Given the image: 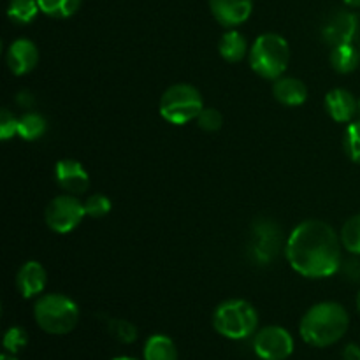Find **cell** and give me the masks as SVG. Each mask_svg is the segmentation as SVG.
<instances>
[{"instance_id": "cell-10", "label": "cell", "mask_w": 360, "mask_h": 360, "mask_svg": "<svg viewBox=\"0 0 360 360\" xmlns=\"http://www.w3.org/2000/svg\"><path fill=\"white\" fill-rule=\"evenodd\" d=\"M359 32V20L354 13L348 11H338L334 13L329 20L326 21L322 28L323 41L327 44L341 46V44H352Z\"/></svg>"}, {"instance_id": "cell-19", "label": "cell", "mask_w": 360, "mask_h": 360, "mask_svg": "<svg viewBox=\"0 0 360 360\" xmlns=\"http://www.w3.org/2000/svg\"><path fill=\"white\" fill-rule=\"evenodd\" d=\"M360 63V51L354 44L334 46L330 53V65L336 72L350 74L354 72Z\"/></svg>"}, {"instance_id": "cell-16", "label": "cell", "mask_w": 360, "mask_h": 360, "mask_svg": "<svg viewBox=\"0 0 360 360\" xmlns=\"http://www.w3.org/2000/svg\"><path fill=\"white\" fill-rule=\"evenodd\" d=\"M273 95L287 108L304 104L308 98V86L297 77H278L273 84Z\"/></svg>"}, {"instance_id": "cell-27", "label": "cell", "mask_w": 360, "mask_h": 360, "mask_svg": "<svg viewBox=\"0 0 360 360\" xmlns=\"http://www.w3.org/2000/svg\"><path fill=\"white\" fill-rule=\"evenodd\" d=\"M28 343V334L27 330L21 329V327H11L9 330L4 336V348H6L7 354L14 355L21 350V348L27 347Z\"/></svg>"}, {"instance_id": "cell-29", "label": "cell", "mask_w": 360, "mask_h": 360, "mask_svg": "<svg viewBox=\"0 0 360 360\" xmlns=\"http://www.w3.org/2000/svg\"><path fill=\"white\" fill-rule=\"evenodd\" d=\"M14 134H18V118L9 109L4 108L0 111V139L9 141Z\"/></svg>"}, {"instance_id": "cell-5", "label": "cell", "mask_w": 360, "mask_h": 360, "mask_svg": "<svg viewBox=\"0 0 360 360\" xmlns=\"http://www.w3.org/2000/svg\"><path fill=\"white\" fill-rule=\"evenodd\" d=\"M213 327L227 340H246L259 327V313L245 299H229L214 309Z\"/></svg>"}, {"instance_id": "cell-9", "label": "cell", "mask_w": 360, "mask_h": 360, "mask_svg": "<svg viewBox=\"0 0 360 360\" xmlns=\"http://www.w3.org/2000/svg\"><path fill=\"white\" fill-rule=\"evenodd\" d=\"M55 179L60 188L72 195H81L90 188V174L83 164L74 158H62L55 165Z\"/></svg>"}, {"instance_id": "cell-4", "label": "cell", "mask_w": 360, "mask_h": 360, "mask_svg": "<svg viewBox=\"0 0 360 360\" xmlns=\"http://www.w3.org/2000/svg\"><path fill=\"white\" fill-rule=\"evenodd\" d=\"M34 319L44 333L63 336L79 322V308L63 294H46L34 306Z\"/></svg>"}, {"instance_id": "cell-31", "label": "cell", "mask_w": 360, "mask_h": 360, "mask_svg": "<svg viewBox=\"0 0 360 360\" xmlns=\"http://www.w3.org/2000/svg\"><path fill=\"white\" fill-rule=\"evenodd\" d=\"M343 2L350 7H360V0H343Z\"/></svg>"}, {"instance_id": "cell-18", "label": "cell", "mask_w": 360, "mask_h": 360, "mask_svg": "<svg viewBox=\"0 0 360 360\" xmlns=\"http://www.w3.org/2000/svg\"><path fill=\"white\" fill-rule=\"evenodd\" d=\"M144 360H178V348L169 336L155 334L144 345Z\"/></svg>"}, {"instance_id": "cell-14", "label": "cell", "mask_w": 360, "mask_h": 360, "mask_svg": "<svg viewBox=\"0 0 360 360\" xmlns=\"http://www.w3.org/2000/svg\"><path fill=\"white\" fill-rule=\"evenodd\" d=\"M48 283V274L42 264L37 260H28L20 267L16 274V288L23 299L37 297L44 292Z\"/></svg>"}, {"instance_id": "cell-17", "label": "cell", "mask_w": 360, "mask_h": 360, "mask_svg": "<svg viewBox=\"0 0 360 360\" xmlns=\"http://www.w3.org/2000/svg\"><path fill=\"white\" fill-rule=\"evenodd\" d=\"M218 51L225 62L238 63L248 55V42H246L245 35L241 32L229 28L224 35H221L220 42H218Z\"/></svg>"}, {"instance_id": "cell-7", "label": "cell", "mask_w": 360, "mask_h": 360, "mask_svg": "<svg viewBox=\"0 0 360 360\" xmlns=\"http://www.w3.org/2000/svg\"><path fill=\"white\" fill-rule=\"evenodd\" d=\"M86 217L84 211V202L77 199L72 193H63L56 195L55 199L49 200L44 211L46 225L56 234H69Z\"/></svg>"}, {"instance_id": "cell-8", "label": "cell", "mask_w": 360, "mask_h": 360, "mask_svg": "<svg viewBox=\"0 0 360 360\" xmlns=\"http://www.w3.org/2000/svg\"><path fill=\"white\" fill-rule=\"evenodd\" d=\"M253 350L262 360H287L294 354V338L280 326L264 327L253 338Z\"/></svg>"}, {"instance_id": "cell-33", "label": "cell", "mask_w": 360, "mask_h": 360, "mask_svg": "<svg viewBox=\"0 0 360 360\" xmlns=\"http://www.w3.org/2000/svg\"><path fill=\"white\" fill-rule=\"evenodd\" d=\"M355 302H357V311L360 313V290H359V294H357V301H355Z\"/></svg>"}, {"instance_id": "cell-12", "label": "cell", "mask_w": 360, "mask_h": 360, "mask_svg": "<svg viewBox=\"0 0 360 360\" xmlns=\"http://www.w3.org/2000/svg\"><path fill=\"white\" fill-rule=\"evenodd\" d=\"M210 9L221 27L236 28L252 16L253 0H210Z\"/></svg>"}, {"instance_id": "cell-21", "label": "cell", "mask_w": 360, "mask_h": 360, "mask_svg": "<svg viewBox=\"0 0 360 360\" xmlns=\"http://www.w3.org/2000/svg\"><path fill=\"white\" fill-rule=\"evenodd\" d=\"M41 11L37 0H11L7 7V16L16 25H28L35 20Z\"/></svg>"}, {"instance_id": "cell-32", "label": "cell", "mask_w": 360, "mask_h": 360, "mask_svg": "<svg viewBox=\"0 0 360 360\" xmlns=\"http://www.w3.org/2000/svg\"><path fill=\"white\" fill-rule=\"evenodd\" d=\"M0 360H18V359L11 354H4V355H0Z\"/></svg>"}, {"instance_id": "cell-13", "label": "cell", "mask_w": 360, "mask_h": 360, "mask_svg": "<svg viewBox=\"0 0 360 360\" xmlns=\"http://www.w3.org/2000/svg\"><path fill=\"white\" fill-rule=\"evenodd\" d=\"M39 63V49L30 39L20 37L11 42L7 49V67L14 76L32 72Z\"/></svg>"}, {"instance_id": "cell-22", "label": "cell", "mask_w": 360, "mask_h": 360, "mask_svg": "<svg viewBox=\"0 0 360 360\" xmlns=\"http://www.w3.org/2000/svg\"><path fill=\"white\" fill-rule=\"evenodd\" d=\"M83 0H37L42 13L49 18H70L79 11Z\"/></svg>"}, {"instance_id": "cell-26", "label": "cell", "mask_w": 360, "mask_h": 360, "mask_svg": "<svg viewBox=\"0 0 360 360\" xmlns=\"http://www.w3.org/2000/svg\"><path fill=\"white\" fill-rule=\"evenodd\" d=\"M111 207V199L104 193H94V195L86 197V200H84V211L91 218L105 217V214H109Z\"/></svg>"}, {"instance_id": "cell-34", "label": "cell", "mask_w": 360, "mask_h": 360, "mask_svg": "<svg viewBox=\"0 0 360 360\" xmlns=\"http://www.w3.org/2000/svg\"><path fill=\"white\" fill-rule=\"evenodd\" d=\"M112 360H137V359H132V357H116V359H112Z\"/></svg>"}, {"instance_id": "cell-20", "label": "cell", "mask_w": 360, "mask_h": 360, "mask_svg": "<svg viewBox=\"0 0 360 360\" xmlns=\"http://www.w3.org/2000/svg\"><path fill=\"white\" fill-rule=\"evenodd\" d=\"M48 130V122L42 115L34 111L25 112L21 118H18V136L25 141H37Z\"/></svg>"}, {"instance_id": "cell-2", "label": "cell", "mask_w": 360, "mask_h": 360, "mask_svg": "<svg viewBox=\"0 0 360 360\" xmlns=\"http://www.w3.org/2000/svg\"><path fill=\"white\" fill-rule=\"evenodd\" d=\"M350 327L348 311L340 302L323 301L311 306L299 323L302 341L311 347L326 348L338 343Z\"/></svg>"}, {"instance_id": "cell-1", "label": "cell", "mask_w": 360, "mask_h": 360, "mask_svg": "<svg viewBox=\"0 0 360 360\" xmlns=\"http://www.w3.org/2000/svg\"><path fill=\"white\" fill-rule=\"evenodd\" d=\"M341 246V238L327 221L304 220L288 236L285 255L295 273L322 280L340 269Z\"/></svg>"}, {"instance_id": "cell-28", "label": "cell", "mask_w": 360, "mask_h": 360, "mask_svg": "<svg viewBox=\"0 0 360 360\" xmlns=\"http://www.w3.org/2000/svg\"><path fill=\"white\" fill-rule=\"evenodd\" d=\"M197 125L204 130V132H217L224 125V116L218 109L214 108H204L200 115L197 116Z\"/></svg>"}, {"instance_id": "cell-24", "label": "cell", "mask_w": 360, "mask_h": 360, "mask_svg": "<svg viewBox=\"0 0 360 360\" xmlns=\"http://www.w3.org/2000/svg\"><path fill=\"white\" fill-rule=\"evenodd\" d=\"M343 144H345V151H347L348 158H350L354 164L360 165V120L350 123V125L347 127V130H345Z\"/></svg>"}, {"instance_id": "cell-15", "label": "cell", "mask_w": 360, "mask_h": 360, "mask_svg": "<svg viewBox=\"0 0 360 360\" xmlns=\"http://www.w3.org/2000/svg\"><path fill=\"white\" fill-rule=\"evenodd\" d=\"M326 109L338 123L352 122L359 111V101L347 88H334L326 95Z\"/></svg>"}, {"instance_id": "cell-25", "label": "cell", "mask_w": 360, "mask_h": 360, "mask_svg": "<svg viewBox=\"0 0 360 360\" xmlns=\"http://www.w3.org/2000/svg\"><path fill=\"white\" fill-rule=\"evenodd\" d=\"M109 333L120 341V343H134L137 340V329L132 322L122 319H115L109 322Z\"/></svg>"}, {"instance_id": "cell-36", "label": "cell", "mask_w": 360, "mask_h": 360, "mask_svg": "<svg viewBox=\"0 0 360 360\" xmlns=\"http://www.w3.org/2000/svg\"><path fill=\"white\" fill-rule=\"evenodd\" d=\"M359 51H360V48H359Z\"/></svg>"}, {"instance_id": "cell-3", "label": "cell", "mask_w": 360, "mask_h": 360, "mask_svg": "<svg viewBox=\"0 0 360 360\" xmlns=\"http://www.w3.org/2000/svg\"><path fill=\"white\" fill-rule=\"evenodd\" d=\"M248 56L253 72L264 79L276 81L283 76L290 62V46L283 35L266 32L255 39Z\"/></svg>"}, {"instance_id": "cell-11", "label": "cell", "mask_w": 360, "mask_h": 360, "mask_svg": "<svg viewBox=\"0 0 360 360\" xmlns=\"http://www.w3.org/2000/svg\"><path fill=\"white\" fill-rule=\"evenodd\" d=\"M253 257L257 262L269 264L280 248V229L274 221L262 220L253 225Z\"/></svg>"}, {"instance_id": "cell-6", "label": "cell", "mask_w": 360, "mask_h": 360, "mask_svg": "<svg viewBox=\"0 0 360 360\" xmlns=\"http://www.w3.org/2000/svg\"><path fill=\"white\" fill-rule=\"evenodd\" d=\"M204 109V101L200 91L193 84L176 83L162 94L158 111L165 122L172 125H186L197 120Z\"/></svg>"}, {"instance_id": "cell-35", "label": "cell", "mask_w": 360, "mask_h": 360, "mask_svg": "<svg viewBox=\"0 0 360 360\" xmlns=\"http://www.w3.org/2000/svg\"><path fill=\"white\" fill-rule=\"evenodd\" d=\"M359 111H360V101H359Z\"/></svg>"}, {"instance_id": "cell-30", "label": "cell", "mask_w": 360, "mask_h": 360, "mask_svg": "<svg viewBox=\"0 0 360 360\" xmlns=\"http://www.w3.org/2000/svg\"><path fill=\"white\" fill-rule=\"evenodd\" d=\"M345 360H360V347L357 345H348L343 352Z\"/></svg>"}, {"instance_id": "cell-23", "label": "cell", "mask_w": 360, "mask_h": 360, "mask_svg": "<svg viewBox=\"0 0 360 360\" xmlns=\"http://www.w3.org/2000/svg\"><path fill=\"white\" fill-rule=\"evenodd\" d=\"M340 238L345 250L354 255H360V214H355L345 221Z\"/></svg>"}]
</instances>
